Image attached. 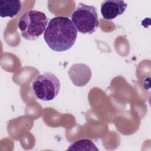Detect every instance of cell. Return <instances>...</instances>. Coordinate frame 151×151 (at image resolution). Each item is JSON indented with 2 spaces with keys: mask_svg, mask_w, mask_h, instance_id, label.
<instances>
[{
  "mask_svg": "<svg viewBox=\"0 0 151 151\" xmlns=\"http://www.w3.org/2000/svg\"><path fill=\"white\" fill-rule=\"evenodd\" d=\"M77 31L71 20L65 17H55L48 24L44 38L48 46L53 51L63 52L74 44Z\"/></svg>",
  "mask_w": 151,
  "mask_h": 151,
  "instance_id": "1",
  "label": "cell"
},
{
  "mask_svg": "<svg viewBox=\"0 0 151 151\" xmlns=\"http://www.w3.org/2000/svg\"><path fill=\"white\" fill-rule=\"evenodd\" d=\"M48 19L45 14L37 10H28L21 16L18 28L21 35L28 40H35L46 29Z\"/></svg>",
  "mask_w": 151,
  "mask_h": 151,
  "instance_id": "2",
  "label": "cell"
},
{
  "mask_svg": "<svg viewBox=\"0 0 151 151\" xmlns=\"http://www.w3.org/2000/svg\"><path fill=\"white\" fill-rule=\"evenodd\" d=\"M71 21L80 33L93 34L99 24L96 8L80 3L71 15Z\"/></svg>",
  "mask_w": 151,
  "mask_h": 151,
  "instance_id": "3",
  "label": "cell"
},
{
  "mask_svg": "<svg viewBox=\"0 0 151 151\" xmlns=\"http://www.w3.org/2000/svg\"><path fill=\"white\" fill-rule=\"evenodd\" d=\"M60 86L58 77L49 72L38 75L32 84L35 96L43 101H50L56 97L60 91Z\"/></svg>",
  "mask_w": 151,
  "mask_h": 151,
  "instance_id": "4",
  "label": "cell"
},
{
  "mask_svg": "<svg viewBox=\"0 0 151 151\" xmlns=\"http://www.w3.org/2000/svg\"><path fill=\"white\" fill-rule=\"evenodd\" d=\"M127 4L124 1H104L101 4V14L104 19L111 20L122 15L127 8Z\"/></svg>",
  "mask_w": 151,
  "mask_h": 151,
  "instance_id": "5",
  "label": "cell"
},
{
  "mask_svg": "<svg viewBox=\"0 0 151 151\" xmlns=\"http://www.w3.org/2000/svg\"><path fill=\"white\" fill-rule=\"evenodd\" d=\"M69 77L75 86L82 87L90 80L91 71L84 64H75L68 70Z\"/></svg>",
  "mask_w": 151,
  "mask_h": 151,
  "instance_id": "6",
  "label": "cell"
},
{
  "mask_svg": "<svg viewBox=\"0 0 151 151\" xmlns=\"http://www.w3.org/2000/svg\"><path fill=\"white\" fill-rule=\"evenodd\" d=\"M22 8L19 0H2L0 1V16L12 18L17 15Z\"/></svg>",
  "mask_w": 151,
  "mask_h": 151,
  "instance_id": "7",
  "label": "cell"
},
{
  "mask_svg": "<svg viewBox=\"0 0 151 151\" xmlns=\"http://www.w3.org/2000/svg\"><path fill=\"white\" fill-rule=\"evenodd\" d=\"M68 150H99V149L96 147V145L93 143V142L88 139H81L77 140L71 144Z\"/></svg>",
  "mask_w": 151,
  "mask_h": 151,
  "instance_id": "8",
  "label": "cell"
}]
</instances>
